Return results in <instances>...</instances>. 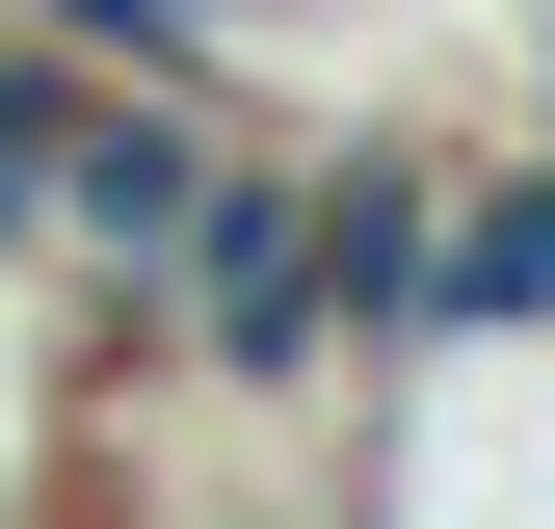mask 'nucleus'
Here are the masks:
<instances>
[{"mask_svg": "<svg viewBox=\"0 0 555 529\" xmlns=\"http://www.w3.org/2000/svg\"><path fill=\"white\" fill-rule=\"evenodd\" d=\"M529 132H555V0H529Z\"/></svg>", "mask_w": 555, "mask_h": 529, "instance_id": "20e7f679", "label": "nucleus"}, {"mask_svg": "<svg viewBox=\"0 0 555 529\" xmlns=\"http://www.w3.org/2000/svg\"><path fill=\"white\" fill-rule=\"evenodd\" d=\"M450 185H476V132H424V106H344V132H318V345H344V397H397V371H424Z\"/></svg>", "mask_w": 555, "mask_h": 529, "instance_id": "f257e3e1", "label": "nucleus"}, {"mask_svg": "<svg viewBox=\"0 0 555 529\" xmlns=\"http://www.w3.org/2000/svg\"><path fill=\"white\" fill-rule=\"evenodd\" d=\"M0 53H53V80H159V106H238L264 0H0Z\"/></svg>", "mask_w": 555, "mask_h": 529, "instance_id": "7ed1b4c3", "label": "nucleus"}, {"mask_svg": "<svg viewBox=\"0 0 555 529\" xmlns=\"http://www.w3.org/2000/svg\"><path fill=\"white\" fill-rule=\"evenodd\" d=\"M503 27H529V0H503Z\"/></svg>", "mask_w": 555, "mask_h": 529, "instance_id": "39448f33", "label": "nucleus"}, {"mask_svg": "<svg viewBox=\"0 0 555 529\" xmlns=\"http://www.w3.org/2000/svg\"><path fill=\"white\" fill-rule=\"evenodd\" d=\"M555 345V132H503V159L450 185V292H424V371H503Z\"/></svg>", "mask_w": 555, "mask_h": 529, "instance_id": "f03ea898", "label": "nucleus"}]
</instances>
